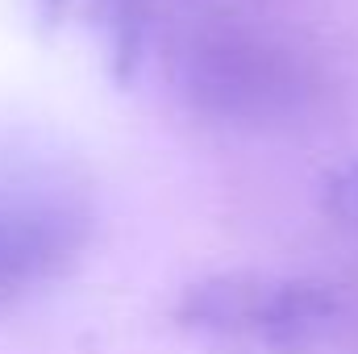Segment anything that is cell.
<instances>
[{"instance_id":"cell-2","label":"cell","mask_w":358,"mask_h":354,"mask_svg":"<svg viewBox=\"0 0 358 354\" xmlns=\"http://www.w3.org/2000/svg\"><path fill=\"white\" fill-rule=\"evenodd\" d=\"M342 321V292L321 279L225 271L179 292L176 325L271 354H304L321 346Z\"/></svg>"},{"instance_id":"cell-1","label":"cell","mask_w":358,"mask_h":354,"mask_svg":"<svg viewBox=\"0 0 358 354\" xmlns=\"http://www.w3.org/2000/svg\"><path fill=\"white\" fill-rule=\"evenodd\" d=\"M159 46L171 88L208 121L250 129L292 125L325 88L304 46L242 17L238 8L200 17L187 29L155 25L150 55Z\"/></svg>"},{"instance_id":"cell-3","label":"cell","mask_w":358,"mask_h":354,"mask_svg":"<svg viewBox=\"0 0 358 354\" xmlns=\"http://www.w3.org/2000/svg\"><path fill=\"white\" fill-rule=\"evenodd\" d=\"M92 234L84 183L59 163L0 150V309L46 288Z\"/></svg>"},{"instance_id":"cell-4","label":"cell","mask_w":358,"mask_h":354,"mask_svg":"<svg viewBox=\"0 0 358 354\" xmlns=\"http://www.w3.org/2000/svg\"><path fill=\"white\" fill-rule=\"evenodd\" d=\"M321 200H325L329 217H338L342 225L358 229V163H350V167H342V171H334L325 179Z\"/></svg>"}]
</instances>
